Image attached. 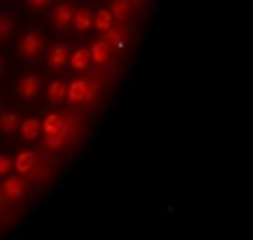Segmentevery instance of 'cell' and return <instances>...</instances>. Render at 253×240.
<instances>
[{
    "label": "cell",
    "instance_id": "6da1fadb",
    "mask_svg": "<svg viewBox=\"0 0 253 240\" xmlns=\"http://www.w3.org/2000/svg\"><path fill=\"white\" fill-rule=\"evenodd\" d=\"M3 193H5V198H20L23 196V183L18 178H8L3 183Z\"/></svg>",
    "mask_w": 253,
    "mask_h": 240
},
{
    "label": "cell",
    "instance_id": "7a4b0ae2",
    "mask_svg": "<svg viewBox=\"0 0 253 240\" xmlns=\"http://www.w3.org/2000/svg\"><path fill=\"white\" fill-rule=\"evenodd\" d=\"M30 169H33V156H30V154H23V156L18 159V171L25 173V171H30Z\"/></svg>",
    "mask_w": 253,
    "mask_h": 240
}]
</instances>
